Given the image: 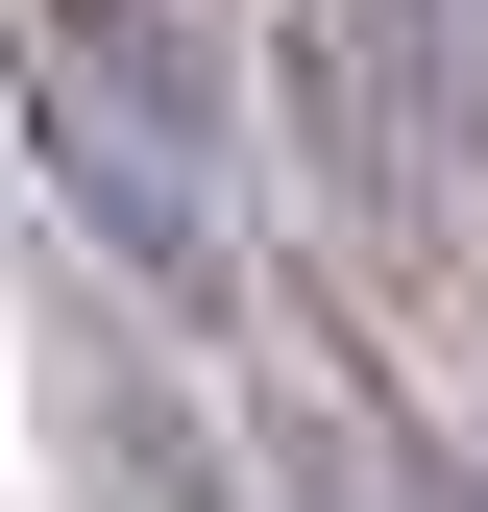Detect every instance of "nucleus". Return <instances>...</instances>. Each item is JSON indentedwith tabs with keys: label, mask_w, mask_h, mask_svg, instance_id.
Listing matches in <instances>:
<instances>
[{
	"label": "nucleus",
	"mask_w": 488,
	"mask_h": 512,
	"mask_svg": "<svg viewBox=\"0 0 488 512\" xmlns=\"http://www.w3.org/2000/svg\"><path fill=\"white\" fill-rule=\"evenodd\" d=\"M0 74H25V147L49 196H74L122 269H147L171 317H244V147H220V49L196 0H0Z\"/></svg>",
	"instance_id": "1"
},
{
	"label": "nucleus",
	"mask_w": 488,
	"mask_h": 512,
	"mask_svg": "<svg viewBox=\"0 0 488 512\" xmlns=\"http://www.w3.org/2000/svg\"><path fill=\"white\" fill-rule=\"evenodd\" d=\"M49 415H74V488H98V512H269L147 342H98V293H74V342H49Z\"/></svg>",
	"instance_id": "2"
}]
</instances>
